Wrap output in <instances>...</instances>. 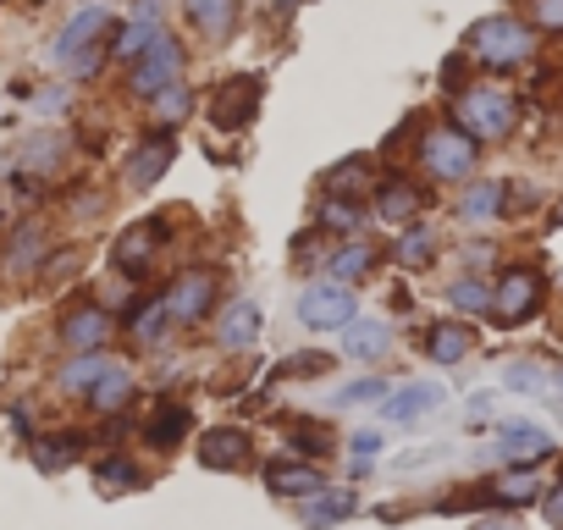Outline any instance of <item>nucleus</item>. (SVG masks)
<instances>
[{
	"label": "nucleus",
	"mask_w": 563,
	"mask_h": 530,
	"mask_svg": "<svg viewBox=\"0 0 563 530\" xmlns=\"http://www.w3.org/2000/svg\"><path fill=\"white\" fill-rule=\"evenodd\" d=\"M453 117H459V128L481 144H492V139H508V128H514V95L508 89H497V84H475V89H459V100H453Z\"/></svg>",
	"instance_id": "nucleus-1"
},
{
	"label": "nucleus",
	"mask_w": 563,
	"mask_h": 530,
	"mask_svg": "<svg viewBox=\"0 0 563 530\" xmlns=\"http://www.w3.org/2000/svg\"><path fill=\"white\" fill-rule=\"evenodd\" d=\"M530 51H536V40H530V29L514 23V18H486V23H475V34H470V56H475L481 67H519Z\"/></svg>",
	"instance_id": "nucleus-2"
},
{
	"label": "nucleus",
	"mask_w": 563,
	"mask_h": 530,
	"mask_svg": "<svg viewBox=\"0 0 563 530\" xmlns=\"http://www.w3.org/2000/svg\"><path fill=\"white\" fill-rule=\"evenodd\" d=\"M420 161H426L431 177L459 183V177L475 172V139H470L459 122H453V128H431V133L420 139Z\"/></svg>",
	"instance_id": "nucleus-3"
},
{
	"label": "nucleus",
	"mask_w": 563,
	"mask_h": 530,
	"mask_svg": "<svg viewBox=\"0 0 563 530\" xmlns=\"http://www.w3.org/2000/svg\"><path fill=\"white\" fill-rule=\"evenodd\" d=\"M177 73H183V45H177L172 34H155V40H150V51H144V56H133V73H128V95L150 100L155 89L177 84Z\"/></svg>",
	"instance_id": "nucleus-4"
},
{
	"label": "nucleus",
	"mask_w": 563,
	"mask_h": 530,
	"mask_svg": "<svg viewBox=\"0 0 563 530\" xmlns=\"http://www.w3.org/2000/svg\"><path fill=\"white\" fill-rule=\"evenodd\" d=\"M260 95H265V84L260 78H227L221 89H216V100H210V128L216 133H238V128H249L254 117H260Z\"/></svg>",
	"instance_id": "nucleus-5"
},
{
	"label": "nucleus",
	"mask_w": 563,
	"mask_h": 530,
	"mask_svg": "<svg viewBox=\"0 0 563 530\" xmlns=\"http://www.w3.org/2000/svg\"><path fill=\"white\" fill-rule=\"evenodd\" d=\"M172 161H177V139H172V128H155V133H144V139L133 144V155H128V183H133V188H155Z\"/></svg>",
	"instance_id": "nucleus-6"
},
{
	"label": "nucleus",
	"mask_w": 563,
	"mask_h": 530,
	"mask_svg": "<svg viewBox=\"0 0 563 530\" xmlns=\"http://www.w3.org/2000/svg\"><path fill=\"white\" fill-rule=\"evenodd\" d=\"M536 299H541L536 272H508V277L497 283V294H492V321H497V327H519V321L536 310Z\"/></svg>",
	"instance_id": "nucleus-7"
},
{
	"label": "nucleus",
	"mask_w": 563,
	"mask_h": 530,
	"mask_svg": "<svg viewBox=\"0 0 563 530\" xmlns=\"http://www.w3.org/2000/svg\"><path fill=\"white\" fill-rule=\"evenodd\" d=\"M299 321L316 327V332H338V327L354 321V294L349 288H310L299 299Z\"/></svg>",
	"instance_id": "nucleus-8"
},
{
	"label": "nucleus",
	"mask_w": 563,
	"mask_h": 530,
	"mask_svg": "<svg viewBox=\"0 0 563 530\" xmlns=\"http://www.w3.org/2000/svg\"><path fill=\"white\" fill-rule=\"evenodd\" d=\"M210 305H216V277H210V272H188V277L166 294V310H172V321H183V327L205 321Z\"/></svg>",
	"instance_id": "nucleus-9"
},
{
	"label": "nucleus",
	"mask_w": 563,
	"mask_h": 530,
	"mask_svg": "<svg viewBox=\"0 0 563 530\" xmlns=\"http://www.w3.org/2000/svg\"><path fill=\"white\" fill-rule=\"evenodd\" d=\"M161 238H166V216H155V221H144V227L122 232V238H117V272L144 277V272H150V254L161 249Z\"/></svg>",
	"instance_id": "nucleus-10"
},
{
	"label": "nucleus",
	"mask_w": 563,
	"mask_h": 530,
	"mask_svg": "<svg viewBox=\"0 0 563 530\" xmlns=\"http://www.w3.org/2000/svg\"><path fill=\"white\" fill-rule=\"evenodd\" d=\"M437 404H442V387H437V382H404L398 393H387L382 415H387L393 426H415V420L431 415Z\"/></svg>",
	"instance_id": "nucleus-11"
},
{
	"label": "nucleus",
	"mask_w": 563,
	"mask_h": 530,
	"mask_svg": "<svg viewBox=\"0 0 563 530\" xmlns=\"http://www.w3.org/2000/svg\"><path fill=\"white\" fill-rule=\"evenodd\" d=\"M106 338H111V316L100 305H78V310L62 316V343L67 349H100Z\"/></svg>",
	"instance_id": "nucleus-12"
},
{
	"label": "nucleus",
	"mask_w": 563,
	"mask_h": 530,
	"mask_svg": "<svg viewBox=\"0 0 563 530\" xmlns=\"http://www.w3.org/2000/svg\"><path fill=\"white\" fill-rule=\"evenodd\" d=\"M199 464H210V470H249V437H243L238 426L205 431V442H199Z\"/></svg>",
	"instance_id": "nucleus-13"
},
{
	"label": "nucleus",
	"mask_w": 563,
	"mask_h": 530,
	"mask_svg": "<svg viewBox=\"0 0 563 530\" xmlns=\"http://www.w3.org/2000/svg\"><path fill=\"white\" fill-rule=\"evenodd\" d=\"M503 459H508V464H541V459H552V437H547L541 426L508 420V426H503Z\"/></svg>",
	"instance_id": "nucleus-14"
},
{
	"label": "nucleus",
	"mask_w": 563,
	"mask_h": 530,
	"mask_svg": "<svg viewBox=\"0 0 563 530\" xmlns=\"http://www.w3.org/2000/svg\"><path fill=\"white\" fill-rule=\"evenodd\" d=\"M216 338H221V349H249L260 338V310L249 299H232L221 310V321H216Z\"/></svg>",
	"instance_id": "nucleus-15"
},
{
	"label": "nucleus",
	"mask_w": 563,
	"mask_h": 530,
	"mask_svg": "<svg viewBox=\"0 0 563 530\" xmlns=\"http://www.w3.org/2000/svg\"><path fill=\"white\" fill-rule=\"evenodd\" d=\"M100 29H111L106 7H89V12H78V18H73L67 29H62V40H56V62L67 67V62H73V56L84 51V45H95V34H100Z\"/></svg>",
	"instance_id": "nucleus-16"
},
{
	"label": "nucleus",
	"mask_w": 563,
	"mask_h": 530,
	"mask_svg": "<svg viewBox=\"0 0 563 530\" xmlns=\"http://www.w3.org/2000/svg\"><path fill=\"white\" fill-rule=\"evenodd\" d=\"M470 349H475V338H470V327H459V321H442V327L426 332V354H431L437 365H464Z\"/></svg>",
	"instance_id": "nucleus-17"
},
{
	"label": "nucleus",
	"mask_w": 563,
	"mask_h": 530,
	"mask_svg": "<svg viewBox=\"0 0 563 530\" xmlns=\"http://www.w3.org/2000/svg\"><path fill=\"white\" fill-rule=\"evenodd\" d=\"M265 486L282 492V497H316L327 481H321L316 464H271V470H265Z\"/></svg>",
	"instance_id": "nucleus-18"
},
{
	"label": "nucleus",
	"mask_w": 563,
	"mask_h": 530,
	"mask_svg": "<svg viewBox=\"0 0 563 530\" xmlns=\"http://www.w3.org/2000/svg\"><path fill=\"white\" fill-rule=\"evenodd\" d=\"M78 459H84V437H78V431L40 437V448H34V464H40L45 475H62V470H73Z\"/></svg>",
	"instance_id": "nucleus-19"
},
{
	"label": "nucleus",
	"mask_w": 563,
	"mask_h": 530,
	"mask_svg": "<svg viewBox=\"0 0 563 530\" xmlns=\"http://www.w3.org/2000/svg\"><path fill=\"white\" fill-rule=\"evenodd\" d=\"M387 343H393V332H387L382 321H349V327H343V349H349V360H382Z\"/></svg>",
	"instance_id": "nucleus-20"
},
{
	"label": "nucleus",
	"mask_w": 563,
	"mask_h": 530,
	"mask_svg": "<svg viewBox=\"0 0 563 530\" xmlns=\"http://www.w3.org/2000/svg\"><path fill=\"white\" fill-rule=\"evenodd\" d=\"M45 260V227H18V238H12V249H7V272L12 277H29L34 272V265Z\"/></svg>",
	"instance_id": "nucleus-21"
},
{
	"label": "nucleus",
	"mask_w": 563,
	"mask_h": 530,
	"mask_svg": "<svg viewBox=\"0 0 563 530\" xmlns=\"http://www.w3.org/2000/svg\"><path fill=\"white\" fill-rule=\"evenodd\" d=\"M188 426H194V415H188L183 404H161V415L144 426V442H150V448H177V442L188 437Z\"/></svg>",
	"instance_id": "nucleus-22"
},
{
	"label": "nucleus",
	"mask_w": 563,
	"mask_h": 530,
	"mask_svg": "<svg viewBox=\"0 0 563 530\" xmlns=\"http://www.w3.org/2000/svg\"><path fill=\"white\" fill-rule=\"evenodd\" d=\"M128 398H133V376H128L122 365H106V376L89 387V404H95L100 415H117Z\"/></svg>",
	"instance_id": "nucleus-23"
},
{
	"label": "nucleus",
	"mask_w": 563,
	"mask_h": 530,
	"mask_svg": "<svg viewBox=\"0 0 563 530\" xmlns=\"http://www.w3.org/2000/svg\"><path fill=\"white\" fill-rule=\"evenodd\" d=\"M150 106H155V128H177V122H188L194 95H188V89H183V78H177V84L155 89V95H150Z\"/></svg>",
	"instance_id": "nucleus-24"
},
{
	"label": "nucleus",
	"mask_w": 563,
	"mask_h": 530,
	"mask_svg": "<svg viewBox=\"0 0 563 530\" xmlns=\"http://www.w3.org/2000/svg\"><path fill=\"white\" fill-rule=\"evenodd\" d=\"M95 481L106 497H122V492H139L144 486V470H133V459H100L95 464Z\"/></svg>",
	"instance_id": "nucleus-25"
},
{
	"label": "nucleus",
	"mask_w": 563,
	"mask_h": 530,
	"mask_svg": "<svg viewBox=\"0 0 563 530\" xmlns=\"http://www.w3.org/2000/svg\"><path fill=\"white\" fill-rule=\"evenodd\" d=\"M188 7V18L210 34V40H221L227 29H232V18H238V0H183Z\"/></svg>",
	"instance_id": "nucleus-26"
},
{
	"label": "nucleus",
	"mask_w": 563,
	"mask_h": 530,
	"mask_svg": "<svg viewBox=\"0 0 563 530\" xmlns=\"http://www.w3.org/2000/svg\"><path fill=\"white\" fill-rule=\"evenodd\" d=\"M327 194H343V199H360L365 188H371V161H338L327 177Z\"/></svg>",
	"instance_id": "nucleus-27"
},
{
	"label": "nucleus",
	"mask_w": 563,
	"mask_h": 530,
	"mask_svg": "<svg viewBox=\"0 0 563 530\" xmlns=\"http://www.w3.org/2000/svg\"><path fill=\"white\" fill-rule=\"evenodd\" d=\"M376 210H382L387 221H398V227H404V221L420 210V194H415L404 177H393V183H382V194H376Z\"/></svg>",
	"instance_id": "nucleus-28"
},
{
	"label": "nucleus",
	"mask_w": 563,
	"mask_h": 530,
	"mask_svg": "<svg viewBox=\"0 0 563 530\" xmlns=\"http://www.w3.org/2000/svg\"><path fill=\"white\" fill-rule=\"evenodd\" d=\"M321 227H327V232H343V238H354V232L365 227V210H360V199H343V194H332V199L321 205Z\"/></svg>",
	"instance_id": "nucleus-29"
},
{
	"label": "nucleus",
	"mask_w": 563,
	"mask_h": 530,
	"mask_svg": "<svg viewBox=\"0 0 563 530\" xmlns=\"http://www.w3.org/2000/svg\"><path fill=\"white\" fill-rule=\"evenodd\" d=\"M106 365H111V360H106L100 349H78V360H73L67 371H62L67 393H89V387H95V382L106 376Z\"/></svg>",
	"instance_id": "nucleus-30"
},
{
	"label": "nucleus",
	"mask_w": 563,
	"mask_h": 530,
	"mask_svg": "<svg viewBox=\"0 0 563 530\" xmlns=\"http://www.w3.org/2000/svg\"><path fill=\"white\" fill-rule=\"evenodd\" d=\"M371 265H376V249H371V243H349V249L332 254V277H338V283H360Z\"/></svg>",
	"instance_id": "nucleus-31"
},
{
	"label": "nucleus",
	"mask_w": 563,
	"mask_h": 530,
	"mask_svg": "<svg viewBox=\"0 0 563 530\" xmlns=\"http://www.w3.org/2000/svg\"><path fill=\"white\" fill-rule=\"evenodd\" d=\"M161 34V18H139V23H128L122 34H117V45H111V56H122V62H133V56H144L150 51V40Z\"/></svg>",
	"instance_id": "nucleus-32"
},
{
	"label": "nucleus",
	"mask_w": 563,
	"mask_h": 530,
	"mask_svg": "<svg viewBox=\"0 0 563 530\" xmlns=\"http://www.w3.org/2000/svg\"><path fill=\"white\" fill-rule=\"evenodd\" d=\"M354 514V492H338V486H321L310 497V519L316 525H332V519H349Z\"/></svg>",
	"instance_id": "nucleus-33"
},
{
	"label": "nucleus",
	"mask_w": 563,
	"mask_h": 530,
	"mask_svg": "<svg viewBox=\"0 0 563 530\" xmlns=\"http://www.w3.org/2000/svg\"><path fill=\"white\" fill-rule=\"evenodd\" d=\"M128 327H133V338H139V343H155V338L172 327V310H166V299H155V305H144L139 316H128Z\"/></svg>",
	"instance_id": "nucleus-34"
},
{
	"label": "nucleus",
	"mask_w": 563,
	"mask_h": 530,
	"mask_svg": "<svg viewBox=\"0 0 563 530\" xmlns=\"http://www.w3.org/2000/svg\"><path fill=\"white\" fill-rule=\"evenodd\" d=\"M492 492H497V503H508V508H519V503H530V497H536L541 486H536V475H530V470L519 464V470H508V475H503V481H497Z\"/></svg>",
	"instance_id": "nucleus-35"
},
{
	"label": "nucleus",
	"mask_w": 563,
	"mask_h": 530,
	"mask_svg": "<svg viewBox=\"0 0 563 530\" xmlns=\"http://www.w3.org/2000/svg\"><path fill=\"white\" fill-rule=\"evenodd\" d=\"M497 205H503V183H481V188H470V194H464V216H470V221L492 216Z\"/></svg>",
	"instance_id": "nucleus-36"
},
{
	"label": "nucleus",
	"mask_w": 563,
	"mask_h": 530,
	"mask_svg": "<svg viewBox=\"0 0 563 530\" xmlns=\"http://www.w3.org/2000/svg\"><path fill=\"white\" fill-rule=\"evenodd\" d=\"M294 448H299L305 459H327V453H332V437H327L321 426H294Z\"/></svg>",
	"instance_id": "nucleus-37"
},
{
	"label": "nucleus",
	"mask_w": 563,
	"mask_h": 530,
	"mask_svg": "<svg viewBox=\"0 0 563 530\" xmlns=\"http://www.w3.org/2000/svg\"><path fill=\"white\" fill-rule=\"evenodd\" d=\"M398 260H404V265H426V260H431V232H426V227H409V238L398 243Z\"/></svg>",
	"instance_id": "nucleus-38"
},
{
	"label": "nucleus",
	"mask_w": 563,
	"mask_h": 530,
	"mask_svg": "<svg viewBox=\"0 0 563 530\" xmlns=\"http://www.w3.org/2000/svg\"><path fill=\"white\" fill-rule=\"evenodd\" d=\"M393 387L382 382V376H365V382H349L343 393H338V404H371V398H387Z\"/></svg>",
	"instance_id": "nucleus-39"
},
{
	"label": "nucleus",
	"mask_w": 563,
	"mask_h": 530,
	"mask_svg": "<svg viewBox=\"0 0 563 530\" xmlns=\"http://www.w3.org/2000/svg\"><path fill=\"white\" fill-rule=\"evenodd\" d=\"M327 371H332V354H321V349L288 360V376H327Z\"/></svg>",
	"instance_id": "nucleus-40"
},
{
	"label": "nucleus",
	"mask_w": 563,
	"mask_h": 530,
	"mask_svg": "<svg viewBox=\"0 0 563 530\" xmlns=\"http://www.w3.org/2000/svg\"><path fill=\"white\" fill-rule=\"evenodd\" d=\"M453 305L459 310H492V294L481 283H453Z\"/></svg>",
	"instance_id": "nucleus-41"
},
{
	"label": "nucleus",
	"mask_w": 563,
	"mask_h": 530,
	"mask_svg": "<svg viewBox=\"0 0 563 530\" xmlns=\"http://www.w3.org/2000/svg\"><path fill=\"white\" fill-rule=\"evenodd\" d=\"M530 18L552 34H563V0H530Z\"/></svg>",
	"instance_id": "nucleus-42"
},
{
	"label": "nucleus",
	"mask_w": 563,
	"mask_h": 530,
	"mask_svg": "<svg viewBox=\"0 0 563 530\" xmlns=\"http://www.w3.org/2000/svg\"><path fill=\"white\" fill-rule=\"evenodd\" d=\"M508 387H519V393H536V387H547V376L536 371V365H508V376H503Z\"/></svg>",
	"instance_id": "nucleus-43"
},
{
	"label": "nucleus",
	"mask_w": 563,
	"mask_h": 530,
	"mask_svg": "<svg viewBox=\"0 0 563 530\" xmlns=\"http://www.w3.org/2000/svg\"><path fill=\"white\" fill-rule=\"evenodd\" d=\"M464 415H470V420H486V415H492V393H486V387L470 393V409H464Z\"/></svg>",
	"instance_id": "nucleus-44"
},
{
	"label": "nucleus",
	"mask_w": 563,
	"mask_h": 530,
	"mask_svg": "<svg viewBox=\"0 0 563 530\" xmlns=\"http://www.w3.org/2000/svg\"><path fill=\"white\" fill-rule=\"evenodd\" d=\"M56 155H62V144H34V150H29V166H51Z\"/></svg>",
	"instance_id": "nucleus-45"
},
{
	"label": "nucleus",
	"mask_w": 563,
	"mask_h": 530,
	"mask_svg": "<svg viewBox=\"0 0 563 530\" xmlns=\"http://www.w3.org/2000/svg\"><path fill=\"white\" fill-rule=\"evenodd\" d=\"M376 448H382V437H376V431H360V437H354V453L376 459Z\"/></svg>",
	"instance_id": "nucleus-46"
},
{
	"label": "nucleus",
	"mask_w": 563,
	"mask_h": 530,
	"mask_svg": "<svg viewBox=\"0 0 563 530\" xmlns=\"http://www.w3.org/2000/svg\"><path fill=\"white\" fill-rule=\"evenodd\" d=\"M547 525H563V486H552L547 497Z\"/></svg>",
	"instance_id": "nucleus-47"
},
{
	"label": "nucleus",
	"mask_w": 563,
	"mask_h": 530,
	"mask_svg": "<svg viewBox=\"0 0 563 530\" xmlns=\"http://www.w3.org/2000/svg\"><path fill=\"white\" fill-rule=\"evenodd\" d=\"M294 7H299V0H282V12H294Z\"/></svg>",
	"instance_id": "nucleus-48"
},
{
	"label": "nucleus",
	"mask_w": 563,
	"mask_h": 530,
	"mask_svg": "<svg viewBox=\"0 0 563 530\" xmlns=\"http://www.w3.org/2000/svg\"><path fill=\"white\" fill-rule=\"evenodd\" d=\"M0 221H7V205H0Z\"/></svg>",
	"instance_id": "nucleus-49"
},
{
	"label": "nucleus",
	"mask_w": 563,
	"mask_h": 530,
	"mask_svg": "<svg viewBox=\"0 0 563 530\" xmlns=\"http://www.w3.org/2000/svg\"><path fill=\"white\" fill-rule=\"evenodd\" d=\"M558 221H563V205H558Z\"/></svg>",
	"instance_id": "nucleus-50"
}]
</instances>
